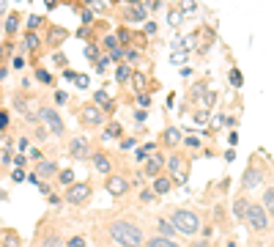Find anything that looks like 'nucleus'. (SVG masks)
Here are the masks:
<instances>
[{
    "mask_svg": "<svg viewBox=\"0 0 274 247\" xmlns=\"http://www.w3.org/2000/svg\"><path fill=\"white\" fill-rule=\"evenodd\" d=\"M110 236H113L121 247H143L145 244L143 228L135 225V222H129V220H115L113 225H110Z\"/></svg>",
    "mask_w": 274,
    "mask_h": 247,
    "instance_id": "nucleus-1",
    "label": "nucleus"
},
{
    "mask_svg": "<svg viewBox=\"0 0 274 247\" xmlns=\"http://www.w3.org/2000/svg\"><path fill=\"white\" fill-rule=\"evenodd\" d=\"M170 222H173V228H176L178 233H184V236H195V233L200 231V217H197L195 211H189V209H173Z\"/></svg>",
    "mask_w": 274,
    "mask_h": 247,
    "instance_id": "nucleus-2",
    "label": "nucleus"
},
{
    "mask_svg": "<svg viewBox=\"0 0 274 247\" xmlns=\"http://www.w3.org/2000/svg\"><path fill=\"white\" fill-rule=\"evenodd\" d=\"M244 222H247V225L252 228V231L263 233L266 228H269V214H266L263 203H249V209H247V217H244Z\"/></svg>",
    "mask_w": 274,
    "mask_h": 247,
    "instance_id": "nucleus-3",
    "label": "nucleus"
},
{
    "mask_svg": "<svg viewBox=\"0 0 274 247\" xmlns=\"http://www.w3.org/2000/svg\"><path fill=\"white\" fill-rule=\"evenodd\" d=\"M80 124H83L85 129L102 127V124H104V110L99 107V104H93V102L83 104V107H80Z\"/></svg>",
    "mask_w": 274,
    "mask_h": 247,
    "instance_id": "nucleus-4",
    "label": "nucleus"
},
{
    "mask_svg": "<svg viewBox=\"0 0 274 247\" xmlns=\"http://www.w3.org/2000/svg\"><path fill=\"white\" fill-rule=\"evenodd\" d=\"M39 121L47 124V129H50L52 135H63V132H66V124H63V118L52 107H42V110H39Z\"/></svg>",
    "mask_w": 274,
    "mask_h": 247,
    "instance_id": "nucleus-5",
    "label": "nucleus"
},
{
    "mask_svg": "<svg viewBox=\"0 0 274 247\" xmlns=\"http://www.w3.org/2000/svg\"><path fill=\"white\" fill-rule=\"evenodd\" d=\"M260 184H263V168H258V165L249 160V168L244 170V176H241V190L249 192V190H255V187H260Z\"/></svg>",
    "mask_w": 274,
    "mask_h": 247,
    "instance_id": "nucleus-6",
    "label": "nucleus"
},
{
    "mask_svg": "<svg viewBox=\"0 0 274 247\" xmlns=\"http://www.w3.org/2000/svg\"><path fill=\"white\" fill-rule=\"evenodd\" d=\"M104 190H107L113 198H124L126 192L132 190V184H129V179H126V176H113V173H110L107 181H104Z\"/></svg>",
    "mask_w": 274,
    "mask_h": 247,
    "instance_id": "nucleus-7",
    "label": "nucleus"
},
{
    "mask_svg": "<svg viewBox=\"0 0 274 247\" xmlns=\"http://www.w3.org/2000/svg\"><path fill=\"white\" fill-rule=\"evenodd\" d=\"M91 198V184H85V181H80V184H72L66 190V201L69 203H85Z\"/></svg>",
    "mask_w": 274,
    "mask_h": 247,
    "instance_id": "nucleus-8",
    "label": "nucleus"
},
{
    "mask_svg": "<svg viewBox=\"0 0 274 247\" xmlns=\"http://www.w3.org/2000/svg\"><path fill=\"white\" fill-rule=\"evenodd\" d=\"M162 170H165V157L162 154H151L148 160H145V165H143V176H148V179L162 176Z\"/></svg>",
    "mask_w": 274,
    "mask_h": 247,
    "instance_id": "nucleus-9",
    "label": "nucleus"
},
{
    "mask_svg": "<svg viewBox=\"0 0 274 247\" xmlns=\"http://www.w3.org/2000/svg\"><path fill=\"white\" fill-rule=\"evenodd\" d=\"M181 129L178 127H167V129H162V138H159V143L162 146H167V149H178L181 146Z\"/></svg>",
    "mask_w": 274,
    "mask_h": 247,
    "instance_id": "nucleus-10",
    "label": "nucleus"
},
{
    "mask_svg": "<svg viewBox=\"0 0 274 247\" xmlns=\"http://www.w3.org/2000/svg\"><path fill=\"white\" fill-rule=\"evenodd\" d=\"M69 154H72L74 160H88V157H91L88 140H85V138H74L72 143H69Z\"/></svg>",
    "mask_w": 274,
    "mask_h": 247,
    "instance_id": "nucleus-11",
    "label": "nucleus"
},
{
    "mask_svg": "<svg viewBox=\"0 0 274 247\" xmlns=\"http://www.w3.org/2000/svg\"><path fill=\"white\" fill-rule=\"evenodd\" d=\"M184 157L181 154H173L170 157V160H167V170H170V173H173V179H176L178 181V184H184V181H186V176H184Z\"/></svg>",
    "mask_w": 274,
    "mask_h": 247,
    "instance_id": "nucleus-12",
    "label": "nucleus"
},
{
    "mask_svg": "<svg viewBox=\"0 0 274 247\" xmlns=\"http://www.w3.org/2000/svg\"><path fill=\"white\" fill-rule=\"evenodd\" d=\"M91 162H93V168H96L99 173H104V176H110V170H113V162H110V157L104 154V151L93 154V157H91Z\"/></svg>",
    "mask_w": 274,
    "mask_h": 247,
    "instance_id": "nucleus-13",
    "label": "nucleus"
},
{
    "mask_svg": "<svg viewBox=\"0 0 274 247\" xmlns=\"http://www.w3.org/2000/svg\"><path fill=\"white\" fill-rule=\"evenodd\" d=\"M247 209H249V201L244 195H238L236 201H233V217H236V220H244V217H247Z\"/></svg>",
    "mask_w": 274,
    "mask_h": 247,
    "instance_id": "nucleus-14",
    "label": "nucleus"
},
{
    "mask_svg": "<svg viewBox=\"0 0 274 247\" xmlns=\"http://www.w3.org/2000/svg\"><path fill=\"white\" fill-rule=\"evenodd\" d=\"M145 17H148V9H145V6H132V9H126V20L129 22H143Z\"/></svg>",
    "mask_w": 274,
    "mask_h": 247,
    "instance_id": "nucleus-15",
    "label": "nucleus"
},
{
    "mask_svg": "<svg viewBox=\"0 0 274 247\" xmlns=\"http://www.w3.org/2000/svg\"><path fill=\"white\" fill-rule=\"evenodd\" d=\"M170 190H173V181L170 179H165V176H156V179H154V192H156V195H167Z\"/></svg>",
    "mask_w": 274,
    "mask_h": 247,
    "instance_id": "nucleus-16",
    "label": "nucleus"
},
{
    "mask_svg": "<svg viewBox=\"0 0 274 247\" xmlns=\"http://www.w3.org/2000/svg\"><path fill=\"white\" fill-rule=\"evenodd\" d=\"M20 236H17V231H3L0 233V247H20Z\"/></svg>",
    "mask_w": 274,
    "mask_h": 247,
    "instance_id": "nucleus-17",
    "label": "nucleus"
},
{
    "mask_svg": "<svg viewBox=\"0 0 274 247\" xmlns=\"http://www.w3.org/2000/svg\"><path fill=\"white\" fill-rule=\"evenodd\" d=\"M156 228H159V233H162V236H167V239H173L178 233L176 228H173V222H167L165 217H159V220H156Z\"/></svg>",
    "mask_w": 274,
    "mask_h": 247,
    "instance_id": "nucleus-18",
    "label": "nucleus"
},
{
    "mask_svg": "<svg viewBox=\"0 0 274 247\" xmlns=\"http://www.w3.org/2000/svg\"><path fill=\"white\" fill-rule=\"evenodd\" d=\"M145 247H181V244H176L173 239H167V236H151L148 242H145Z\"/></svg>",
    "mask_w": 274,
    "mask_h": 247,
    "instance_id": "nucleus-19",
    "label": "nucleus"
},
{
    "mask_svg": "<svg viewBox=\"0 0 274 247\" xmlns=\"http://www.w3.org/2000/svg\"><path fill=\"white\" fill-rule=\"evenodd\" d=\"M263 209H266V214L274 217V187H269V190H263Z\"/></svg>",
    "mask_w": 274,
    "mask_h": 247,
    "instance_id": "nucleus-20",
    "label": "nucleus"
},
{
    "mask_svg": "<svg viewBox=\"0 0 274 247\" xmlns=\"http://www.w3.org/2000/svg\"><path fill=\"white\" fill-rule=\"evenodd\" d=\"M36 173H39V176H44V179H50V176H55V173H58V165H55V162H39Z\"/></svg>",
    "mask_w": 274,
    "mask_h": 247,
    "instance_id": "nucleus-21",
    "label": "nucleus"
},
{
    "mask_svg": "<svg viewBox=\"0 0 274 247\" xmlns=\"http://www.w3.org/2000/svg\"><path fill=\"white\" fill-rule=\"evenodd\" d=\"M115 80H118V82H129V80H132L129 63H118V69H115Z\"/></svg>",
    "mask_w": 274,
    "mask_h": 247,
    "instance_id": "nucleus-22",
    "label": "nucleus"
},
{
    "mask_svg": "<svg viewBox=\"0 0 274 247\" xmlns=\"http://www.w3.org/2000/svg\"><path fill=\"white\" fill-rule=\"evenodd\" d=\"M93 99L99 102V107H102V110H113V99H110L104 91H96V96H93Z\"/></svg>",
    "mask_w": 274,
    "mask_h": 247,
    "instance_id": "nucleus-23",
    "label": "nucleus"
},
{
    "mask_svg": "<svg viewBox=\"0 0 274 247\" xmlns=\"http://www.w3.org/2000/svg\"><path fill=\"white\" fill-rule=\"evenodd\" d=\"M124 135V127L121 124H110L107 129H104V138H121Z\"/></svg>",
    "mask_w": 274,
    "mask_h": 247,
    "instance_id": "nucleus-24",
    "label": "nucleus"
},
{
    "mask_svg": "<svg viewBox=\"0 0 274 247\" xmlns=\"http://www.w3.org/2000/svg\"><path fill=\"white\" fill-rule=\"evenodd\" d=\"M63 39H66V31H63V28H52L50 31V44L52 47H55L58 41H63Z\"/></svg>",
    "mask_w": 274,
    "mask_h": 247,
    "instance_id": "nucleus-25",
    "label": "nucleus"
},
{
    "mask_svg": "<svg viewBox=\"0 0 274 247\" xmlns=\"http://www.w3.org/2000/svg\"><path fill=\"white\" fill-rule=\"evenodd\" d=\"M36 80H39V82H44V85H52V82H55V77H52V74L47 72V69H36Z\"/></svg>",
    "mask_w": 274,
    "mask_h": 247,
    "instance_id": "nucleus-26",
    "label": "nucleus"
},
{
    "mask_svg": "<svg viewBox=\"0 0 274 247\" xmlns=\"http://www.w3.org/2000/svg\"><path fill=\"white\" fill-rule=\"evenodd\" d=\"M42 247H63V239L58 236V233H50V236L42 242Z\"/></svg>",
    "mask_w": 274,
    "mask_h": 247,
    "instance_id": "nucleus-27",
    "label": "nucleus"
},
{
    "mask_svg": "<svg viewBox=\"0 0 274 247\" xmlns=\"http://www.w3.org/2000/svg\"><path fill=\"white\" fill-rule=\"evenodd\" d=\"M17 28H20V17H17L14 11H11V14H9V20H6V31H9V33H14Z\"/></svg>",
    "mask_w": 274,
    "mask_h": 247,
    "instance_id": "nucleus-28",
    "label": "nucleus"
},
{
    "mask_svg": "<svg viewBox=\"0 0 274 247\" xmlns=\"http://www.w3.org/2000/svg\"><path fill=\"white\" fill-rule=\"evenodd\" d=\"M58 179H61V184L72 187L74 184V170H61V173H58Z\"/></svg>",
    "mask_w": 274,
    "mask_h": 247,
    "instance_id": "nucleus-29",
    "label": "nucleus"
},
{
    "mask_svg": "<svg viewBox=\"0 0 274 247\" xmlns=\"http://www.w3.org/2000/svg\"><path fill=\"white\" fill-rule=\"evenodd\" d=\"M107 61H115V63H121V61H126V52L121 50V47H115V50H110V58Z\"/></svg>",
    "mask_w": 274,
    "mask_h": 247,
    "instance_id": "nucleus-30",
    "label": "nucleus"
},
{
    "mask_svg": "<svg viewBox=\"0 0 274 247\" xmlns=\"http://www.w3.org/2000/svg\"><path fill=\"white\" fill-rule=\"evenodd\" d=\"M228 77H230V85L233 88H241V72H238V69H230V74H228Z\"/></svg>",
    "mask_w": 274,
    "mask_h": 247,
    "instance_id": "nucleus-31",
    "label": "nucleus"
},
{
    "mask_svg": "<svg viewBox=\"0 0 274 247\" xmlns=\"http://www.w3.org/2000/svg\"><path fill=\"white\" fill-rule=\"evenodd\" d=\"M102 44L107 47V50H115V47H118V33H110V36H104Z\"/></svg>",
    "mask_w": 274,
    "mask_h": 247,
    "instance_id": "nucleus-32",
    "label": "nucleus"
},
{
    "mask_svg": "<svg viewBox=\"0 0 274 247\" xmlns=\"http://www.w3.org/2000/svg\"><path fill=\"white\" fill-rule=\"evenodd\" d=\"M132 82H135V88L140 93H143V85H145V74H140V72H132Z\"/></svg>",
    "mask_w": 274,
    "mask_h": 247,
    "instance_id": "nucleus-33",
    "label": "nucleus"
},
{
    "mask_svg": "<svg viewBox=\"0 0 274 247\" xmlns=\"http://www.w3.org/2000/svg\"><path fill=\"white\" fill-rule=\"evenodd\" d=\"M25 44H28V50H36V47H39V39H36V33H33V31H31V36L25 39Z\"/></svg>",
    "mask_w": 274,
    "mask_h": 247,
    "instance_id": "nucleus-34",
    "label": "nucleus"
},
{
    "mask_svg": "<svg viewBox=\"0 0 274 247\" xmlns=\"http://www.w3.org/2000/svg\"><path fill=\"white\" fill-rule=\"evenodd\" d=\"M52 61H55L61 69H66V55H63V52H55V55H52Z\"/></svg>",
    "mask_w": 274,
    "mask_h": 247,
    "instance_id": "nucleus-35",
    "label": "nucleus"
},
{
    "mask_svg": "<svg viewBox=\"0 0 274 247\" xmlns=\"http://www.w3.org/2000/svg\"><path fill=\"white\" fill-rule=\"evenodd\" d=\"M137 104H140V107H148L151 96H148V93H137Z\"/></svg>",
    "mask_w": 274,
    "mask_h": 247,
    "instance_id": "nucleus-36",
    "label": "nucleus"
},
{
    "mask_svg": "<svg viewBox=\"0 0 274 247\" xmlns=\"http://www.w3.org/2000/svg\"><path fill=\"white\" fill-rule=\"evenodd\" d=\"M85 58L96 63V47H93V44H88V47H85Z\"/></svg>",
    "mask_w": 274,
    "mask_h": 247,
    "instance_id": "nucleus-37",
    "label": "nucleus"
},
{
    "mask_svg": "<svg viewBox=\"0 0 274 247\" xmlns=\"http://www.w3.org/2000/svg\"><path fill=\"white\" fill-rule=\"evenodd\" d=\"M69 247H85V239H83V236H74V239H69Z\"/></svg>",
    "mask_w": 274,
    "mask_h": 247,
    "instance_id": "nucleus-38",
    "label": "nucleus"
},
{
    "mask_svg": "<svg viewBox=\"0 0 274 247\" xmlns=\"http://www.w3.org/2000/svg\"><path fill=\"white\" fill-rule=\"evenodd\" d=\"M126 61H129V63L140 61V52H137V50H129V52H126Z\"/></svg>",
    "mask_w": 274,
    "mask_h": 247,
    "instance_id": "nucleus-39",
    "label": "nucleus"
},
{
    "mask_svg": "<svg viewBox=\"0 0 274 247\" xmlns=\"http://www.w3.org/2000/svg\"><path fill=\"white\" fill-rule=\"evenodd\" d=\"M181 6H184V11H195V9H197L195 0H181Z\"/></svg>",
    "mask_w": 274,
    "mask_h": 247,
    "instance_id": "nucleus-40",
    "label": "nucleus"
},
{
    "mask_svg": "<svg viewBox=\"0 0 274 247\" xmlns=\"http://www.w3.org/2000/svg\"><path fill=\"white\" fill-rule=\"evenodd\" d=\"M181 22V11H170V25H178Z\"/></svg>",
    "mask_w": 274,
    "mask_h": 247,
    "instance_id": "nucleus-41",
    "label": "nucleus"
},
{
    "mask_svg": "<svg viewBox=\"0 0 274 247\" xmlns=\"http://www.w3.org/2000/svg\"><path fill=\"white\" fill-rule=\"evenodd\" d=\"M39 25H42V17H31V20H28V28H31V31L39 28Z\"/></svg>",
    "mask_w": 274,
    "mask_h": 247,
    "instance_id": "nucleus-42",
    "label": "nucleus"
},
{
    "mask_svg": "<svg viewBox=\"0 0 274 247\" xmlns=\"http://www.w3.org/2000/svg\"><path fill=\"white\" fill-rule=\"evenodd\" d=\"M145 33H148V36H154V33H156V22H145Z\"/></svg>",
    "mask_w": 274,
    "mask_h": 247,
    "instance_id": "nucleus-43",
    "label": "nucleus"
},
{
    "mask_svg": "<svg viewBox=\"0 0 274 247\" xmlns=\"http://www.w3.org/2000/svg\"><path fill=\"white\" fill-rule=\"evenodd\" d=\"M9 127V113H3V110H0V129H6Z\"/></svg>",
    "mask_w": 274,
    "mask_h": 247,
    "instance_id": "nucleus-44",
    "label": "nucleus"
},
{
    "mask_svg": "<svg viewBox=\"0 0 274 247\" xmlns=\"http://www.w3.org/2000/svg\"><path fill=\"white\" fill-rule=\"evenodd\" d=\"M74 82H77L80 88H85V85H88V77H85V74H77V80H74Z\"/></svg>",
    "mask_w": 274,
    "mask_h": 247,
    "instance_id": "nucleus-45",
    "label": "nucleus"
},
{
    "mask_svg": "<svg viewBox=\"0 0 274 247\" xmlns=\"http://www.w3.org/2000/svg\"><path fill=\"white\" fill-rule=\"evenodd\" d=\"M151 198H154V192H148V190H145V192H140V201H143V203H148Z\"/></svg>",
    "mask_w": 274,
    "mask_h": 247,
    "instance_id": "nucleus-46",
    "label": "nucleus"
},
{
    "mask_svg": "<svg viewBox=\"0 0 274 247\" xmlns=\"http://www.w3.org/2000/svg\"><path fill=\"white\" fill-rule=\"evenodd\" d=\"M91 20H93V11H83V22H85V25H88Z\"/></svg>",
    "mask_w": 274,
    "mask_h": 247,
    "instance_id": "nucleus-47",
    "label": "nucleus"
},
{
    "mask_svg": "<svg viewBox=\"0 0 274 247\" xmlns=\"http://www.w3.org/2000/svg\"><path fill=\"white\" fill-rule=\"evenodd\" d=\"M55 99H58V104H63V102H66V93H63V91H58V93H55Z\"/></svg>",
    "mask_w": 274,
    "mask_h": 247,
    "instance_id": "nucleus-48",
    "label": "nucleus"
},
{
    "mask_svg": "<svg viewBox=\"0 0 274 247\" xmlns=\"http://www.w3.org/2000/svg\"><path fill=\"white\" fill-rule=\"evenodd\" d=\"M135 121H137V124L145 121V110H143V113H135Z\"/></svg>",
    "mask_w": 274,
    "mask_h": 247,
    "instance_id": "nucleus-49",
    "label": "nucleus"
},
{
    "mask_svg": "<svg viewBox=\"0 0 274 247\" xmlns=\"http://www.w3.org/2000/svg\"><path fill=\"white\" fill-rule=\"evenodd\" d=\"M0 11H6V0H0Z\"/></svg>",
    "mask_w": 274,
    "mask_h": 247,
    "instance_id": "nucleus-50",
    "label": "nucleus"
},
{
    "mask_svg": "<svg viewBox=\"0 0 274 247\" xmlns=\"http://www.w3.org/2000/svg\"><path fill=\"white\" fill-rule=\"evenodd\" d=\"M129 3H140V0H129Z\"/></svg>",
    "mask_w": 274,
    "mask_h": 247,
    "instance_id": "nucleus-51",
    "label": "nucleus"
},
{
    "mask_svg": "<svg viewBox=\"0 0 274 247\" xmlns=\"http://www.w3.org/2000/svg\"><path fill=\"white\" fill-rule=\"evenodd\" d=\"M113 3H115V0H113Z\"/></svg>",
    "mask_w": 274,
    "mask_h": 247,
    "instance_id": "nucleus-52",
    "label": "nucleus"
},
{
    "mask_svg": "<svg viewBox=\"0 0 274 247\" xmlns=\"http://www.w3.org/2000/svg\"><path fill=\"white\" fill-rule=\"evenodd\" d=\"M118 247H121V244H118Z\"/></svg>",
    "mask_w": 274,
    "mask_h": 247,
    "instance_id": "nucleus-53",
    "label": "nucleus"
}]
</instances>
